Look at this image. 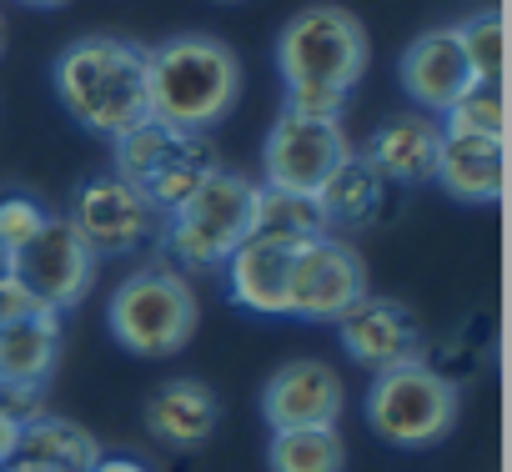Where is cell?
I'll return each instance as SVG.
<instances>
[{
  "instance_id": "cell-19",
  "label": "cell",
  "mask_w": 512,
  "mask_h": 472,
  "mask_svg": "<svg viewBox=\"0 0 512 472\" xmlns=\"http://www.w3.org/2000/svg\"><path fill=\"white\" fill-rule=\"evenodd\" d=\"M432 181L462 206H492L502 196V141L442 136Z\"/></svg>"
},
{
  "instance_id": "cell-10",
  "label": "cell",
  "mask_w": 512,
  "mask_h": 472,
  "mask_svg": "<svg viewBox=\"0 0 512 472\" xmlns=\"http://www.w3.org/2000/svg\"><path fill=\"white\" fill-rule=\"evenodd\" d=\"M347 156H352V136H347L342 121L277 111V121L267 131V146H262V186L312 196Z\"/></svg>"
},
{
  "instance_id": "cell-6",
  "label": "cell",
  "mask_w": 512,
  "mask_h": 472,
  "mask_svg": "<svg viewBox=\"0 0 512 472\" xmlns=\"http://www.w3.org/2000/svg\"><path fill=\"white\" fill-rule=\"evenodd\" d=\"M362 417L382 442L422 452V447H437L452 437V427L462 417V387L442 367L417 357V362L372 372L367 397H362Z\"/></svg>"
},
{
  "instance_id": "cell-20",
  "label": "cell",
  "mask_w": 512,
  "mask_h": 472,
  "mask_svg": "<svg viewBox=\"0 0 512 472\" xmlns=\"http://www.w3.org/2000/svg\"><path fill=\"white\" fill-rule=\"evenodd\" d=\"M221 166H226V161H221L211 131H181V141L171 146V156L151 171V181H146L141 191H146V201L166 216V211H176L201 181H211Z\"/></svg>"
},
{
  "instance_id": "cell-29",
  "label": "cell",
  "mask_w": 512,
  "mask_h": 472,
  "mask_svg": "<svg viewBox=\"0 0 512 472\" xmlns=\"http://www.w3.org/2000/svg\"><path fill=\"white\" fill-rule=\"evenodd\" d=\"M21 417L11 412V407H0V467H11L16 462V452H21Z\"/></svg>"
},
{
  "instance_id": "cell-24",
  "label": "cell",
  "mask_w": 512,
  "mask_h": 472,
  "mask_svg": "<svg viewBox=\"0 0 512 472\" xmlns=\"http://www.w3.org/2000/svg\"><path fill=\"white\" fill-rule=\"evenodd\" d=\"M442 136H472V141H502L507 111H502V81H472L442 116Z\"/></svg>"
},
{
  "instance_id": "cell-13",
  "label": "cell",
  "mask_w": 512,
  "mask_h": 472,
  "mask_svg": "<svg viewBox=\"0 0 512 472\" xmlns=\"http://www.w3.org/2000/svg\"><path fill=\"white\" fill-rule=\"evenodd\" d=\"M397 86L412 101V111L442 116L472 86V71H467V61L457 51V31L452 26H437V31L412 36L407 51H402V61H397Z\"/></svg>"
},
{
  "instance_id": "cell-30",
  "label": "cell",
  "mask_w": 512,
  "mask_h": 472,
  "mask_svg": "<svg viewBox=\"0 0 512 472\" xmlns=\"http://www.w3.org/2000/svg\"><path fill=\"white\" fill-rule=\"evenodd\" d=\"M91 472H151V467L141 457H131V452H101Z\"/></svg>"
},
{
  "instance_id": "cell-1",
  "label": "cell",
  "mask_w": 512,
  "mask_h": 472,
  "mask_svg": "<svg viewBox=\"0 0 512 472\" xmlns=\"http://www.w3.org/2000/svg\"><path fill=\"white\" fill-rule=\"evenodd\" d=\"M51 86L61 111H71V121L96 136V141H116L121 131H131L136 121L151 116V96H146V46L126 41V36H81L71 41L56 66H51Z\"/></svg>"
},
{
  "instance_id": "cell-14",
  "label": "cell",
  "mask_w": 512,
  "mask_h": 472,
  "mask_svg": "<svg viewBox=\"0 0 512 472\" xmlns=\"http://www.w3.org/2000/svg\"><path fill=\"white\" fill-rule=\"evenodd\" d=\"M437 151H442V126H437V116H422V111L387 116V121L357 146V156H362L387 186H427L432 171H437Z\"/></svg>"
},
{
  "instance_id": "cell-26",
  "label": "cell",
  "mask_w": 512,
  "mask_h": 472,
  "mask_svg": "<svg viewBox=\"0 0 512 472\" xmlns=\"http://www.w3.org/2000/svg\"><path fill=\"white\" fill-rule=\"evenodd\" d=\"M46 206L36 201V196H26V191H6V196H0V252H6V257H16L26 242H31V236L46 226Z\"/></svg>"
},
{
  "instance_id": "cell-15",
  "label": "cell",
  "mask_w": 512,
  "mask_h": 472,
  "mask_svg": "<svg viewBox=\"0 0 512 472\" xmlns=\"http://www.w3.org/2000/svg\"><path fill=\"white\" fill-rule=\"evenodd\" d=\"M292 252L282 242H262V236H246L231 252L226 272V292L241 312L251 317H287V277H292Z\"/></svg>"
},
{
  "instance_id": "cell-22",
  "label": "cell",
  "mask_w": 512,
  "mask_h": 472,
  "mask_svg": "<svg viewBox=\"0 0 512 472\" xmlns=\"http://www.w3.org/2000/svg\"><path fill=\"white\" fill-rule=\"evenodd\" d=\"M16 457L51 462V467H66V472H91L96 457H101V442L81 422H71L61 412H41L21 427V452Z\"/></svg>"
},
{
  "instance_id": "cell-34",
  "label": "cell",
  "mask_w": 512,
  "mask_h": 472,
  "mask_svg": "<svg viewBox=\"0 0 512 472\" xmlns=\"http://www.w3.org/2000/svg\"><path fill=\"white\" fill-rule=\"evenodd\" d=\"M0 272H6V252H0Z\"/></svg>"
},
{
  "instance_id": "cell-3",
  "label": "cell",
  "mask_w": 512,
  "mask_h": 472,
  "mask_svg": "<svg viewBox=\"0 0 512 472\" xmlns=\"http://www.w3.org/2000/svg\"><path fill=\"white\" fill-rule=\"evenodd\" d=\"M201 327V302L191 277L171 262H146L126 272L106 302V332L131 357H176Z\"/></svg>"
},
{
  "instance_id": "cell-17",
  "label": "cell",
  "mask_w": 512,
  "mask_h": 472,
  "mask_svg": "<svg viewBox=\"0 0 512 472\" xmlns=\"http://www.w3.org/2000/svg\"><path fill=\"white\" fill-rule=\"evenodd\" d=\"M387 196H392V186L357 156V146H352V156L312 191L327 236H352V231L377 226V221L387 216Z\"/></svg>"
},
{
  "instance_id": "cell-21",
  "label": "cell",
  "mask_w": 512,
  "mask_h": 472,
  "mask_svg": "<svg viewBox=\"0 0 512 472\" xmlns=\"http://www.w3.org/2000/svg\"><path fill=\"white\" fill-rule=\"evenodd\" d=\"M251 236H262V242H282V247H302V242H312V236H327V226H322V211H317L312 196L256 181Z\"/></svg>"
},
{
  "instance_id": "cell-23",
  "label": "cell",
  "mask_w": 512,
  "mask_h": 472,
  "mask_svg": "<svg viewBox=\"0 0 512 472\" xmlns=\"http://www.w3.org/2000/svg\"><path fill=\"white\" fill-rule=\"evenodd\" d=\"M267 467L272 472H342L347 442L337 427H287V432H272Z\"/></svg>"
},
{
  "instance_id": "cell-33",
  "label": "cell",
  "mask_w": 512,
  "mask_h": 472,
  "mask_svg": "<svg viewBox=\"0 0 512 472\" xmlns=\"http://www.w3.org/2000/svg\"><path fill=\"white\" fill-rule=\"evenodd\" d=\"M216 6H241V0H216Z\"/></svg>"
},
{
  "instance_id": "cell-9",
  "label": "cell",
  "mask_w": 512,
  "mask_h": 472,
  "mask_svg": "<svg viewBox=\"0 0 512 472\" xmlns=\"http://www.w3.org/2000/svg\"><path fill=\"white\" fill-rule=\"evenodd\" d=\"M66 221L81 231V242L96 252V262L136 257L161 236V211L146 201V191H136L131 181H121L111 171L81 181V191L71 196Z\"/></svg>"
},
{
  "instance_id": "cell-31",
  "label": "cell",
  "mask_w": 512,
  "mask_h": 472,
  "mask_svg": "<svg viewBox=\"0 0 512 472\" xmlns=\"http://www.w3.org/2000/svg\"><path fill=\"white\" fill-rule=\"evenodd\" d=\"M0 472H66V467H51V462H31V457H16L11 467H0Z\"/></svg>"
},
{
  "instance_id": "cell-16",
  "label": "cell",
  "mask_w": 512,
  "mask_h": 472,
  "mask_svg": "<svg viewBox=\"0 0 512 472\" xmlns=\"http://www.w3.org/2000/svg\"><path fill=\"white\" fill-rule=\"evenodd\" d=\"M61 367V312L36 307L0 327V387L46 392Z\"/></svg>"
},
{
  "instance_id": "cell-18",
  "label": "cell",
  "mask_w": 512,
  "mask_h": 472,
  "mask_svg": "<svg viewBox=\"0 0 512 472\" xmlns=\"http://www.w3.org/2000/svg\"><path fill=\"white\" fill-rule=\"evenodd\" d=\"M146 432L166 447H201L221 422V397L201 377H166L146 397Z\"/></svg>"
},
{
  "instance_id": "cell-32",
  "label": "cell",
  "mask_w": 512,
  "mask_h": 472,
  "mask_svg": "<svg viewBox=\"0 0 512 472\" xmlns=\"http://www.w3.org/2000/svg\"><path fill=\"white\" fill-rule=\"evenodd\" d=\"M26 6H36V11H61V6H71V0H26Z\"/></svg>"
},
{
  "instance_id": "cell-7",
  "label": "cell",
  "mask_w": 512,
  "mask_h": 472,
  "mask_svg": "<svg viewBox=\"0 0 512 472\" xmlns=\"http://www.w3.org/2000/svg\"><path fill=\"white\" fill-rule=\"evenodd\" d=\"M367 262L347 236H312L292 252L287 277V317L312 327H337L367 297Z\"/></svg>"
},
{
  "instance_id": "cell-25",
  "label": "cell",
  "mask_w": 512,
  "mask_h": 472,
  "mask_svg": "<svg viewBox=\"0 0 512 472\" xmlns=\"http://www.w3.org/2000/svg\"><path fill=\"white\" fill-rule=\"evenodd\" d=\"M452 31H457V51H462L472 81H502V46H507L502 16L497 11H482V16L452 26Z\"/></svg>"
},
{
  "instance_id": "cell-28",
  "label": "cell",
  "mask_w": 512,
  "mask_h": 472,
  "mask_svg": "<svg viewBox=\"0 0 512 472\" xmlns=\"http://www.w3.org/2000/svg\"><path fill=\"white\" fill-rule=\"evenodd\" d=\"M26 312H36V302L16 287V277H11V272H0V327H6L11 317H26Z\"/></svg>"
},
{
  "instance_id": "cell-2",
  "label": "cell",
  "mask_w": 512,
  "mask_h": 472,
  "mask_svg": "<svg viewBox=\"0 0 512 472\" xmlns=\"http://www.w3.org/2000/svg\"><path fill=\"white\" fill-rule=\"evenodd\" d=\"M151 116L181 131H216L241 101V56L211 31H181L146 46Z\"/></svg>"
},
{
  "instance_id": "cell-8",
  "label": "cell",
  "mask_w": 512,
  "mask_h": 472,
  "mask_svg": "<svg viewBox=\"0 0 512 472\" xmlns=\"http://www.w3.org/2000/svg\"><path fill=\"white\" fill-rule=\"evenodd\" d=\"M6 272L16 277V287L36 302V307H51V312H71L91 297L96 287V252L81 242V231L66 221V216H46V226L31 236V242L6 257Z\"/></svg>"
},
{
  "instance_id": "cell-4",
  "label": "cell",
  "mask_w": 512,
  "mask_h": 472,
  "mask_svg": "<svg viewBox=\"0 0 512 472\" xmlns=\"http://www.w3.org/2000/svg\"><path fill=\"white\" fill-rule=\"evenodd\" d=\"M367 66H372V41H367L362 16H352L347 6H332V0L302 6L277 36V71L287 91L352 96Z\"/></svg>"
},
{
  "instance_id": "cell-12",
  "label": "cell",
  "mask_w": 512,
  "mask_h": 472,
  "mask_svg": "<svg viewBox=\"0 0 512 472\" xmlns=\"http://www.w3.org/2000/svg\"><path fill=\"white\" fill-rule=\"evenodd\" d=\"M337 342L342 352L367 367V372H387V367H402V362H417L422 357V322L407 302L397 297H362L342 322H337Z\"/></svg>"
},
{
  "instance_id": "cell-27",
  "label": "cell",
  "mask_w": 512,
  "mask_h": 472,
  "mask_svg": "<svg viewBox=\"0 0 512 472\" xmlns=\"http://www.w3.org/2000/svg\"><path fill=\"white\" fill-rule=\"evenodd\" d=\"M282 111H297V116H322V121H342L347 96H332V91H287Z\"/></svg>"
},
{
  "instance_id": "cell-11",
  "label": "cell",
  "mask_w": 512,
  "mask_h": 472,
  "mask_svg": "<svg viewBox=\"0 0 512 472\" xmlns=\"http://www.w3.org/2000/svg\"><path fill=\"white\" fill-rule=\"evenodd\" d=\"M342 412H347V382L322 357H292L262 387V417H267L272 432H287V427H337Z\"/></svg>"
},
{
  "instance_id": "cell-5",
  "label": "cell",
  "mask_w": 512,
  "mask_h": 472,
  "mask_svg": "<svg viewBox=\"0 0 512 472\" xmlns=\"http://www.w3.org/2000/svg\"><path fill=\"white\" fill-rule=\"evenodd\" d=\"M251 201L256 181L221 166L211 181H201L176 211L161 216V236L176 272H221L231 252L251 236Z\"/></svg>"
}]
</instances>
